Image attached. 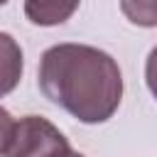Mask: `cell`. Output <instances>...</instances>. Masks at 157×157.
Masks as SVG:
<instances>
[{
  "mask_svg": "<svg viewBox=\"0 0 157 157\" xmlns=\"http://www.w3.org/2000/svg\"><path fill=\"white\" fill-rule=\"evenodd\" d=\"M71 152L64 132L39 115H25L15 120V130L5 157H66Z\"/></svg>",
  "mask_w": 157,
  "mask_h": 157,
  "instance_id": "obj_2",
  "label": "cell"
},
{
  "mask_svg": "<svg viewBox=\"0 0 157 157\" xmlns=\"http://www.w3.org/2000/svg\"><path fill=\"white\" fill-rule=\"evenodd\" d=\"M42 93L81 123L96 125L113 118L123 98L118 61L88 44H54L39 59Z\"/></svg>",
  "mask_w": 157,
  "mask_h": 157,
  "instance_id": "obj_1",
  "label": "cell"
},
{
  "mask_svg": "<svg viewBox=\"0 0 157 157\" xmlns=\"http://www.w3.org/2000/svg\"><path fill=\"white\" fill-rule=\"evenodd\" d=\"M66 157H83V155H81V152H74V150H71V152H69Z\"/></svg>",
  "mask_w": 157,
  "mask_h": 157,
  "instance_id": "obj_7",
  "label": "cell"
},
{
  "mask_svg": "<svg viewBox=\"0 0 157 157\" xmlns=\"http://www.w3.org/2000/svg\"><path fill=\"white\" fill-rule=\"evenodd\" d=\"M22 49L15 42L12 34L0 32V98L7 96L10 91H15V86L22 78Z\"/></svg>",
  "mask_w": 157,
  "mask_h": 157,
  "instance_id": "obj_4",
  "label": "cell"
},
{
  "mask_svg": "<svg viewBox=\"0 0 157 157\" xmlns=\"http://www.w3.org/2000/svg\"><path fill=\"white\" fill-rule=\"evenodd\" d=\"M78 5L81 0H25V17L39 27H54L66 22Z\"/></svg>",
  "mask_w": 157,
  "mask_h": 157,
  "instance_id": "obj_3",
  "label": "cell"
},
{
  "mask_svg": "<svg viewBox=\"0 0 157 157\" xmlns=\"http://www.w3.org/2000/svg\"><path fill=\"white\" fill-rule=\"evenodd\" d=\"M5 2H7V0H0V7H2V5H5Z\"/></svg>",
  "mask_w": 157,
  "mask_h": 157,
  "instance_id": "obj_8",
  "label": "cell"
},
{
  "mask_svg": "<svg viewBox=\"0 0 157 157\" xmlns=\"http://www.w3.org/2000/svg\"><path fill=\"white\" fill-rule=\"evenodd\" d=\"M12 130H15V120H12V115L0 105V157H5V152H7Z\"/></svg>",
  "mask_w": 157,
  "mask_h": 157,
  "instance_id": "obj_6",
  "label": "cell"
},
{
  "mask_svg": "<svg viewBox=\"0 0 157 157\" xmlns=\"http://www.w3.org/2000/svg\"><path fill=\"white\" fill-rule=\"evenodd\" d=\"M123 15L140 27H155L157 25V10L155 0H120Z\"/></svg>",
  "mask_w": 157,
  "mask_h": 157,
  "instance_id": "obj_5",
  "label": "cell"
}]
</instances>
